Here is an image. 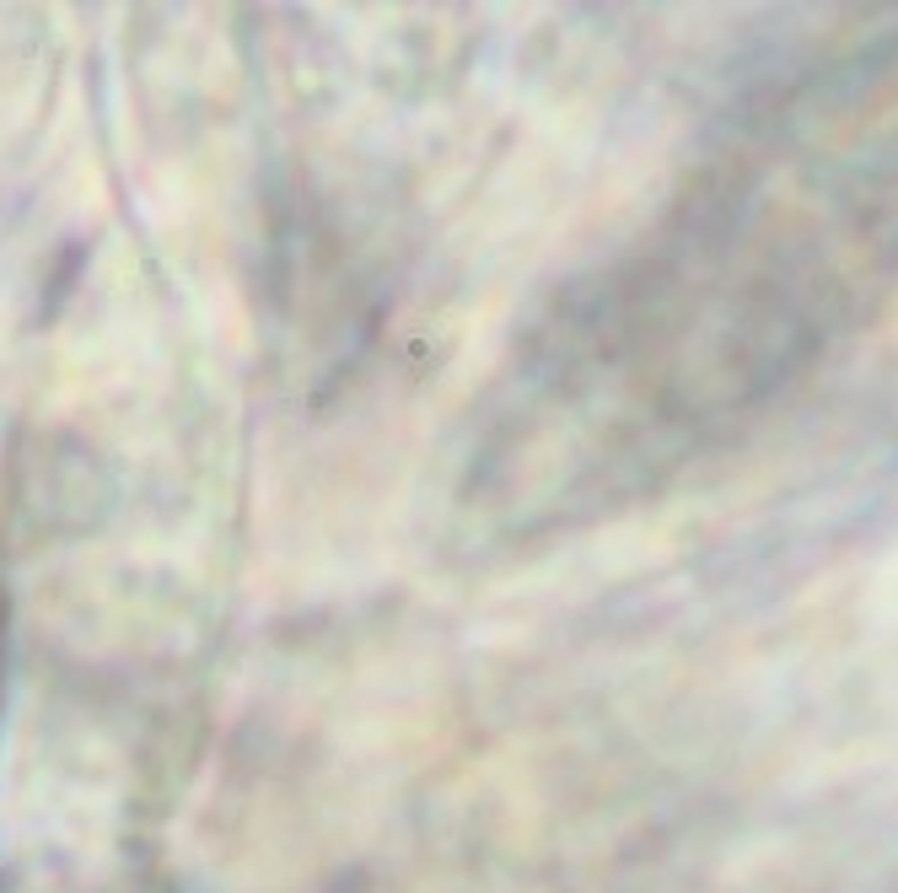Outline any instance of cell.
I'll return each mask as SVG.
<instances>
[{"mask_svg":"<svg viewBox=\"0 0 898 893\" xmlns=\"http://www.w3.org/2000/svg\"><path fill=\"white\" fill-rule=\"evenodd\" d=\"M898 275V38L753 113L522 371L559 495L651 479L759 409Z\"/></svg>","mask_w":898,"mask_h":893,"instance_id":"2","label":"cell"},{"mask_svg":"<svg viewBox=\"0 0 898 893\" xmlns=\"http://www.w3.org/2000/svg\"><path fill=\"white\" fill-rule=\"evenodd\" d=\"M231 554V447L194 350L86 334L6 479L0 893H157Z\"/></svg>","mask_w":898,"mask_h":893,"instance_id":"1","label":"cell"}]
</instances>
